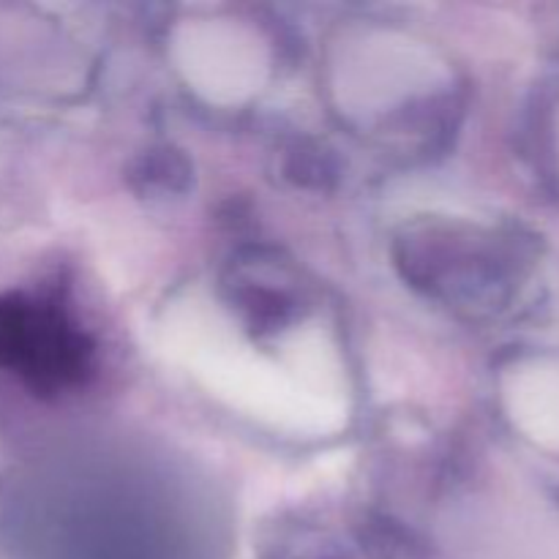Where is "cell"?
I'll return each mask as SVG.
<instances>
[{
	"label": "cell",
	"mask_w": 559,
	"mask_h": 559,
	"mask_svg": "<svg viewBox=\"0 0 559 559\" xmlns=\"http://www.w3.org/2000/svg\"><path fill=\"white\" fill-rule=\"evenodd\" d=\"M93 347L60 309L44 300L0 298V369L36 393H60L85 380Z\"/></svg>",
	"instance_id": "1"
}]
</instances>
